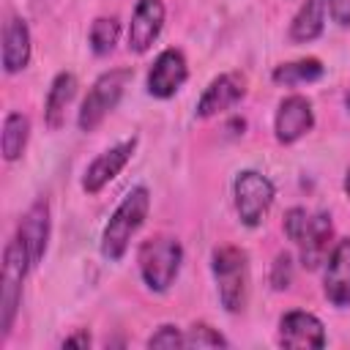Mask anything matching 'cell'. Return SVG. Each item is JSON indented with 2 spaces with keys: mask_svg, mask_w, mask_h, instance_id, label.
I'll return each mask as SVG.
<instances>
[{
  "mask_svg": "<svg viewBox=\"0 0 350 350\" xmlns=\"http://www.w3.org/2000/svg\"><path fill=\"white\" fill-rule=\"evenodd\" d=\"M211 268H213V279H216L221 306L230 314H241L249 304V287H252L246 252L241 246L221 243L211 254Z\"/></svg>",
  "mask_w": 350,
  "mask_h": 350,
  "instance_id": "obj_1",
  "label": "cell"
},
{
  "mask_svg": "<svg viewBox=\"0 0 350 350\" xmlns=\"http://www.w3.org/2000/svg\"><path fill=\"white\" fill-rule=\"evenodd\" d=\"M148 211H150V191L145 186H134L120 200V205L112 211V216H109V221L101 232V254L109 262L123 260V254L129 249V241L145 224Z\"/></svg>",
  "mask_w": 350,
  "mask_h": 350,
  "instance_id": "obj_2",
  "label": "cell"
},
{
  "mask_svg": "<svg viewBox=\"0 0 350 350\" xmlns=\"http://www.w3.org/2000/svg\"><path fill=\"white\" fill-rule=\"evenodd\" d=\"M137 262H139V276L148 284V290L167 293L180 273L183 246L172 235H153V238L142 241V246L137 252Z\"/></svg>",
  "mask_w": 350,
  "mask_h": 350,
  "instance_id": "obj_3",
  "label": "cell"
},
{
  "mask_svg": "<svg viewBox=\"0 0 350 350\" xmlns=\"http://www.w3.org/2000/svg\"><path fill=\"white\" fill-rule=\"evenodd\" d=\"M33 268L27 249L22 246V241L14 235L5 243L3 252V271H0V336L8 339L16 314H19V304H22V284L27 271Z\"/></svg>",
  "mask_w": 350,
  "mask_h": 350,
  "instance_id": "obj_4",
  "label": "cell"
},
{
  "mask_svg": "<svg viewBox=\"0 0 350 350\" xmlns=\"http://www.w3.org/2000/svg\"><path fill=\"white\" fill-rule=\"evenodd\" d=\"M134 71L131 68H109L104 71L88 90L82 107H79V115H77V126L82 131H93L101 126V120L120 104L123 93H126V85L131 82Z\"/></svg>",
  "mask_w": 350,
  "mask_h": 350,
  "instance_id": "obj_5",
  "label": "cell"
},
{
  "mask_svg": "<svg viewBox=\"0 0 350 350\" xmlns=\"http://www.w3.org/2000/svg\"><path fill=\"white\" fill-rule=\"evenodd\" d=\"M232 194H235V211H238L241 224L257 227V224H262L265 213L271 211L276 189L268 175H262L257 170H243V172H238V178L232 183Z\"/></svg>",
  "mask_w": 350,
  "mask_h": 350,
  "instance_id": "obj_6",
  "label": "cell"
},
{
  "mask_svg": "<svg viewBox=\"0 0 350 350\" xmlns=\"http://www.w3.org/2000/svg\"><path fill=\"white\" fill-rule=\"evenodd\" d=\"M279 345L293 350H320L325 347V325L312 312H284L279 320Z\"/></svg>",
  "mask_w": 350,
  "mask_h": 350,
  "instance_id": "obj_7",
  "label": "cell"
},
{
  "mask_svg": "<svg viewBox=\"0 0 350 350\" xmlns=\"http://www.w3.org/2000/svg\"><path fill=\"white\" fill-rule=\"evenodd\" d=\"M312 129H314V109H312V101L306 96L293 93V96L279 101V109L273 115V137L282 145L298 142Z\"/></svg>",
  "mask_w": 350,
  "mask_h": 350,
  "instance_id": "obj_8",
  "label": "cell"
},
{
  "mask_svg": "<svg viewBox=\"0 0 350 350\" xmlns=\"http://www.w3.org/2000/svg\"><path fill=\"white\" fill-rule=\"evenodd\" d=\"M189 79V66L180 49L170 46L156 55L150 71H148V93L153 98H172Z\"/></svg>",
  "mask_w": 350,
  "mask_h": 350,
  "instance_id": "obj_9",
  "label": "cell"
},
{
  "mask_svg": "<svg viewBox=\"0 0 350 350\" xmlns=\"http://www.w3.org/2000/svg\"><path fill=\"white\" fill-rule=\"evenodd\" d=\"M134 148H137V137L131 139H123L112 148H107L104 153H98L88 167H85V175H82V189L88 194H98L109 180H115L120 175V170L129 164V159L134 156Z\"/></svg>",
  "mask_w": 350,
  "mask_h": 350,
  "instance_id": "obj_10",
  "label": "cell"
},
{
  "mask_svg": "<svg viewBox=\"0 0 350 350\" xmlns=\"http://www.w3.org/2000/svg\"><path fill=\"white\" fill-rule=\"evenodd\" d=\"M323 293L336 309L350 306V238H339L325 257Z\"/></svg>",
  "mask_w": 350,
  "mask_h": 350,
  "instance_id": "obj_11",
  "label": "cell"
},
{
  "mask_svg": "<svg viewBox=\"0 0 350 350\" xmlns=\"http://www.w3.org/2000/svg\"><path fill=\"white\" fill-rule=\"evenodd\" d=\"M164 27V3L161 0H137L129 22V52L145 55Z\"/></svg>",
  "mask_w": 350,
  "mask_h": 350,
  "instance_id": "obj_12",
  "label": "cell"
},
{
  "mask_svg": "<svg viewBox=\"0 0 350 350\" xmlns=\"http://www.w3.org/2000/svg\"><path fill=\"white\" fill-rule=\"evenodd\" d=\"M16 238L22 241V246L27 249L30 254V262L33 268L44 260L46 254V243H49V202L41 197L36 200L25 216L19 219V227H16Z\"/></svg>",
  "mask_w": 350,
  "mask_h": 350,
  "instance_id": "obj_13",
  "label": "cell"
},
{
  "mask_svg": "<svg viewBox=\"0 0 350 350\" xmlns=\"http://www.w3.org/2000/svg\"><path fill=\"white\" fill-rule=\"evenodd\" d=\"M243 93H246V88L238 74H219L202 90V96L197 101V118H213V115L235 107L243 98Z\"/></svg>",
  "mask_w": 350,
  "mask_h": 350,
  "instance_id": "obj_14",
  "label": "cell"
},
{
  "mask_svg": "<svg viewBox=\"0 0 350 350\" xmlns=\"http://www.w3.org/2000/svg\"><path fill=\"white\" fill-rule=\"evenodd\" d=\"M30 30L27 22L19 16H11L3 27V71L5 74H19L30 63Z\"/></svg>",
  "mask_w": 350,
  "mask_h": 350,
  "instance_id": "obj_15",
  "label": "cell"
},
{
  "mask_svg": "<svg viewBox=\"0 0 350 350\" xmlns=\"http://www.w3.org/2000/svg\"><path fill=\"white\" fill-rule=\"evenodd\" d=\"M331 238H334L331 213H325V211L314 213V216L309 219V227H306L304 241L298 243V246H301V262H304L306 268H317L320 262H325Z\"/></svg>",
  "mask_w": 350,
  "mask_h": 350,
  "instance_id": "obj_16",
  "label": "cell"
},
{
  "mask_svg": "<svg viewBox=\"0 0 350 350\" xmlns=\"http://www.w3.org/2000/svg\"><path fill=\"white\" fill-rule=\"evenodd\" d=\"M77 96V77L71 71H60L49 90H46V101H44V123L55 131L66 123V107L71 104V98Z\"/></svg>",
  "mask_w": 350,
  "mask_h": 350,
  "instance_id": "obj_17",
  "label": "cell"
},
{
  "mask_svg": "<svg viewBox=\"0 0 350 350\" xmlns=\"http://www.w3.org/2000/svg\"><path fill=\"white\" fill-rule=\"evenodd\" d=\"M325 11L328 0H304L298 14L290 22V41L293 44H309L323 36L325 27Z\"/></svg>",
  "mask_w": 350,
  "mask_h": 350,
  "instance_id": "obj_18",
  "label": "cell"
},
{
  "mask_svg": "<svg viewBox=\"0 0 350 350\" xmlns=\"http://www.w3.org/2000/svg\"><path fill=\"white\" fill-rule=\"evenodd\" d=\"M30 139V120L22 112H8L3 120V131H0V150L5 161H16Z\"/></svg>",
  "mask_w": 350,
  "mask_h": 350,
  "instance_id": "obj_19",
  "label": "cell"
},
{
  "mask_svg": "<svg viewBox=\"0 0 350 350\" xmlns=\"http://www.w3.org/2000/svg\"><path fill=\"white\" fill-rule=\"evenodd\" d=\"M323 77V63L317 57H301V60H293V63H279L273 71H271V79L276 85H284V88H295V85H304V82H314Z\"/></svg>",
  "mask_w": 350,
  "mask_h": 350,
  "instance_id": "obj_20",
  "label": "cell"
},
{
  "mask_svg": "<svg viewBox=\"0 0 350 350\" xmlns=\"http://www.w3.org/2000/svg\"><path fill=\"white\" fill-rule=\"evenodd\" d=\"M118 36H120V22L115 16H96L93 25H90V33H88V41H90L93 55L107 57L115 49Z\"/></svg>",
  "mask_w": 350,
  "mask_h": 350,
  "instance_id": "obj_21",
  "label": "cell"
},
{
  "mask_svg": "<svg viewBox=\"0 0 350 350\" xmlns=\"http://www.w3.org/2000/svg\"><path fill=\"white\" fill-rule=\"evenodd\" d=\"M230 342L208 323H194L183 334V347H227Z\"/></svg>",
  "mask_w": 350,
  "mask_h": 350,
  "instance_id": "obj_22",
  "label": "cell"
},
{
  "mask_svg": "<svg viewBox=\"0 0 350 350\" xmlns=\"http://www.w3.org/2000/svg\"><path fill=\"white\" fill-rule=\"evenodd\" d=\"M309 219H312V216L306 213V208H290V211L284 213V221H282L284 235H287L293 243H301V241H304V235H306Z\"/></svg>",
  "mask_w": 350,
  "mask_h": 350,
  "instance_id": "obj_23",
  "label": "cell"
},
{
  "mask_svg": "<svg viewBox=\"0 0 350 350\" xmlns=\"http://www.w3.org/2000/svg\"><path fill=\"white\" fill-rule=\"evenodd\" d=\"M293 284V257L287 252H279L273 265H271V287L273 290H287Z\"/></svg>",
  "mask_w": 350,
  "mask_h": 350,
  "instance_id": "obj_24",
  "label": "cell"
},
{
  "mask_svg": "<svg viewBox=\"0 0 350 350\" xmlns=\"http://www.w3.org/2000/svg\"><path fill=\"white\" fill-rule=\"evenodd\" d=\"M148 347H183V331L178 325H159L148 336Z\"/></svg>",
  "mask_w": 350,
  "mask_h": 350,
  "instance_id": "obj_25",
  "label": "cell"
},
{
  "mask_svg": "<svg viewBox=\"0 0 350 350\" xmlns=\"http://www.w3.org/2000/svg\"><path fill=\"white\" fill-rule=\"evenodd\" d=\"M328 14L336 25L350 27V0H328Z\"/></svg>",
  "mask_w": 350,
  "mask_h": 350,
  "instance_id": "obj_26",
  "label": "cell"
},
{
  "mask_svg": "<svg viewBox=\"0 0 350 350\" xmlns=\"http://www.w3.org/2000/svg\"><path fill=\"white\" fill-rule=\"evenodd\" d=\"M88 347L90 345V334L88 331H79V334H74V336H66L63 339V347Z\"/></svg>",
  "mask_w": 350,
  "mask_h": 350,
  "instance_id": "obj_27",
  "label": "cell"
},
{
  "mask_svg": "<svg viewBox=\"0 0 350 350\" xmlns=\"http://www.w3.org/2000/svg\"><path fill=\"white\" fill-rule=\"evenodd\" d=\"M345 194L350 197V170H347V175H345Z\"/></svg>",
  "mask_w": 350,
  "mask_h": 350,
  "instance_id": "obj_28",
  "label": "cell"
},
{
  "mask_svg": "<svg viewBox=\"0 0 350 350\" xmlns=\"http://www.w3.org/2000/svg\"><path fill=\"white\" fill-rule=\"evenodd\" d=\"M345 107L350 109V90H347V96H345Z\"/></svg>",
  "mask_w": 350,
  "mask_h": 350,
  "instance_id": "obj_29",
  "label": "cell"
}]
</instances>
